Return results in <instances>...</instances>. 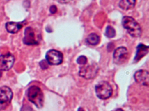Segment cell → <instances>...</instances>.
I'll list each match as a JSON object with an SVG mask.
<instances>
[{
	"label": "cell",
	"mask_w": 149,
	"mask_h": 111,
	"mask_svg": "<svg viewBox=\"0 0 149 111\" xmlns=\"http://www.w3.org/2000/svg\"><path fill=\"white\" fill-rule=\"evenodd\" d=\"M48 64L46 60H42L40 62V66L43 69H47L48 68Z\"/></svg>",
	"instance_id": "cell-17"
},
{
	"label": "cell",
	"mask_w": 149,
	"mask_h": 111,
	"mask_svg": "<svg viewBox=\"0 0 149 111\" xmlns=\"http://www.w3.org/2000/svg\"><path fill=\"white\" fill-rule=\"evenodd\" d=\"M116 34V30L114 29V28L110 26H108L106 27L105 35L107 37L110 38H113L115 37Z\"/></svg>",
	"instance_id": "cell-15"
},
{
	"label": "cell",
	"mask_w": 149,
	"mask_h": 111,
	"mask_svg": "<svg viewBox=\"0 0 149 111\" xmlns=\"http://www.w3.org/2000/svg\"><path fill=\"white\" fill-rule=\"evenodd\" d=\"M122 23L131 36L134 38L140 37L142 34V29L139 23L133 17L127 16H123Z\"/></svg>",
	"instance_id": "cell-1"
},
{
	"label": "cell",
	"mask_w": 149,
	"mask_h": 111,
	"mask_svg": "<svg viewBox=\"0 0 149 111\" xmlns=\"http://www.w3.org/2000/svg\"><path fill=\"white\" fill-rule=\"evenodd\" d=\"M77 62L80 65H85L87 62V57L85 56H81L77 58Z\"/></svg>",
	"instance_id": "cell-16"
},
{
	"label": "cell",
	"mask_w": 149,
	"mask_h": 111,
	"mask_svg": "<svg viewBox=\"0 0 149 111\" xmlns=\"http://www.w3.org/2000/svg\"><path fill=\"white\" fill-rule=\"evenodd\" d=\"M116 111H124L123 109H122V108H118L116 110Z\"/></svg>",
	"instance_id": "cell-21"
},
{
	"label": "cell",
	"mask_w": 149,
	"mask_h": 111,
	"mask_svg": "<svg viewBox=\"0 0 149 111\" xmlns=\"http://www.w3.org/2000/svg\"><path fill=\"white\" fill-rule=\"evenodd\" d=\"M136 3V0H120L118 5L122 9L128 10L134 8Z\"/></svg>",
	"instance_id": "cell-13"
},
{
	"label": "cell",
	"mask_w": 149,
	"mask_h": 111,
	"mask_svg": "<svg viewBox=\"0 0 149 111\" xmlns=\"http://www.w3.org/2000/svg\"><path fill=\"white\" fill-rule=\"evenodd\" d=\"M13 97V92L7 86L0 87V110H4L8 107Z\"/></svg>",
	"instance_id": "cell-4"
},
{
	"label": "cell",
	"mask_w": 149,
	"mask_h": 111,
	"mask_svg": "<svg viewBox=\"0 0 149 111\" xmlns=\"http://www.w3.org/2000/svg\"><path fill=\"white\" fill-rule=\"evenodd\" d=\"M2 71L0 70V79L1 78V76H2Z\"/></svg>",
	"instance_id": "cell-22"
},
{
	"label": "cell",
	"mask_w": 149,
	"mask_h": 111,
	"mask_svg": "<svg viewBox=\"0 0 149 111\" xmlns=\"http://www.w3.org/2000/svg\"><path fill=\"white\" fill-rule=\"evenodd\" d=\"M26 21L22 22H8L6 24V28L8 33L14 34L18 33L26 24Z\"/></svg>",
	"instance_id": "cell-11"
},
{
	"label": "cell",
	"mask_w": 149,
	"mask_h": 111,
	"mask_svg": "<svg viewBox=\"0 0 149 111\" xmlns=\"http://www.w3.org/2000/svg\"><path fill=\"white\" fill-rule=\"evenodd\" d=\"M149 46H146L143 43L139 44L136 47V52L134 57V61L135 62L139 61L143 57L149 53Z\"/></svg>",
	"instance_id": "cell-12"
},
{
	"label": "cell",
	"mask_w": 149,
	"mask_h": 111,
	"mask_svg": "<svg viewBox=\"0 0 149 111\" xmlns=\"http://www.w3.org/2000/svg\"><path fill=\"white\" fill-rule=\"evenodd\" d=\"M135 80L137 83L148 87L149 83V73L147 70L140 69L138 70L134 75Z\"/></svg>",
	"instance_id": "cell-10"
},
{
	"label": "cell",
	"mask_w": 149,
	"mask_h": 111,
	"mask_svg": "<svg viewBox=\"0 0 149 111\" xmlns=\"http://www.w3.org/2000/svg\"><path fill=\"white\" fill-rule=\"evenodd\" d=\"M29 100L34 104L38 108L43 107L44 97L43 92L39 87L36 86H30L27 92Z\"/></svg>",
	"instance_id": "cell-2"
},
{
	"label": "cell",
	"mask_w": 149,
	"mask_h": 111,
	"mask_svg": "<svg viewBox=\"0 0 149 111\" xmlns=\"http://www.w3.org/2000/svg\"><path fill=\"white\" fill-rule=\"evenodd\" d=\"M46 59L49 65H60L63 61V54L58 50L50 49L46 53Z\"/></svg>",
	"instance_id": "cell-6"
},
{
	"label": "cell",
	"mask_w": 149,
	"mask_h": 111,
	"mask_svg": "<svg viewBox=\"0 0 149 111\" xmlns=\"http://www.w3.org/2000/svg\"><path fill=\"white\" fill-rule=\"evenodd\" d=\"M99 71L97 64L92 63L91 65L84 66L80 69L79 75L86 79H91L96 76Z\"/></svg>",
	"instance_id": "cell-5"
},
{
	"label": "cell",
	"mask_w": 149,
	"mask_h": 111,
	"mask_svg": "<svg viewBox=\"0 0 149 111\" xmlns=\"http://www.w3.org/2000/svg\"><path fill=\"white\" fill-rule=\"evenodd\" d=\"M15 61L14 56L10 53L0 55V70H9L13 66Z\"/></svg>",
	"instance_id": "cell-8"
},
{
	"label": "cell",
	"mask_w": 149,
	"mask_h": 111,
	"mask_svg": "<svg viewBox=\"0 0 149 111\" xmlns=\"http://www.w3.org/2000/svg\"><path fill=\"white\" fill-rule=\"evenodd\" d=\"M129 56L128 49L125 47H119L115 49L113 53V61L117 65H121L127 60Z\"/></svg>",
	"instance_id": "cell-7"
},
{
	"label": "cell",
	"mask_w": 149,
	"mask_h": 111,
	"mask_svg": "<svg viewBox=\"0 0 149 111\" xmlns=\"http://www.w3.org/2000/svg\"><path fill=\"white\" fill-rule=\"evenodd\" d=\"M77 111H84V109L83 108H82L80 107L78 108Z\"/></svg>",
	"instance_id": "cell-20"
},
{
	"label": "cell",
	"mask_w": 149,
	"mask_h": 111,
	"mask_svg": "<svg viewBox=\"0 0 149 111\" xmlns=\"http://www.w3.org/2000/svg\"><path fill=\"white\" fill-rule=\"evenodd\" d=\"M86 42L89 45L96 46L100 43V36L95 33H91L87 36Z\"/></svg>",
	"instance_id": "cell-14"
},
{
	"label": "cell",
	"mask_w": 149,
	"mask_h": 111,
	"mask_svg": "<svg viewBox=\"0 0 149 111\" xmlns=\"http://www.w3.org/2000/svg\"><path fill=\"white\" fill-rule=\"evenodd\" d=\"M23 42L28 46H34L39 44V42L36 39L34 31L31 27H27L25 29Z\"/></svg>",
	"instance_id": "cell-9"
},
{
	"label": "cell",
	"mask_w": 149,
	"mask_h": 111,
	"mask_svg": "<svg viewBox=\"0 0 149 111\" xmlns=\"http://www.w3.org/2000/svg\"><path fill=\"white\" fill-rule=\"evenodd\" d=\"M57 7L55 5H52L49 8V11L52 14H55L57 12Z\"/></svg>",
	"instance_id": "cell-18"
},
{
	"label": "cell",
	"mask_w": 149,
	"mask_h": 111,
	"mask_svg": "<svg viewBox=\"0 0 149 111\" xmlns=\"http://www.w3.org/2000/svg\"><path fill=\"white\" fill-rule=\"evenodd\" d=\"M95 92L98 98L101 99L106 100L111 96L113 89L109 82L102 81L95 86Z\"/></svg>",
	"instance_id": "cell-3"
},
{
	"label": "cell",
	"mask_w": 149,
	"mask_h": 111,
	"mask_svg": "<svg viewBox=\"0 0 149 111\" xmlns=\"http://www.w3.org/2000/svg\"><path fill=\"white\" fill-rule=\"evenodd\" d=\"M70 0H59V2L61 3H67Z\"/></svg>",
	"instance_id": "cell-19"
}]
</instances>
